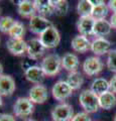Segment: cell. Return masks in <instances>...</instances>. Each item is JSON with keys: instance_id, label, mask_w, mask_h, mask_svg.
I'll return each mask as SVG.
<instances>
[{"instance_id": "6da1fadb", "label": "cell", "mask_w": 116, "mask_h": 121, "mask_svg": "<svg viewBox=\"0 0 116 121\" xmlns=\"http://www.w3.org/2000/svg\"><path fill=\"white\" fill-rule=\"evenodd\" d=\"M40 67L46 76L53 77L59 74L62 68V58L57 54H50L44 56L42 60Z\"/></svg>"}, {"instance_id": "7a4b0ae2", "label": "cell", "mask_w": 116, "mask_h": 121, "mask_svg": "<svg viewBox=\"0 0 116 121\" xmlns=\"http://www.w3.org/2000/svg\"><path fill=\"white\" fill-rule=\"evenodd\" d=\"M79 101L82 108L86 113L97 112L100 107L99 105V96L93 93L91 90H84L79 96Z\"/></svg>"}, {"instance_id": "3957f363", "label": "cell", "mask_w": 116, "mask_h": 121, "mask_svg": "<svg viewBox=\"0 0 116 121\" xmlns=\"http://www.w3.org/2000/svg\"><path fill=\"white\" fill-rule=\"evenodd\" d=\"M34 106L33 103L29 100V98L20 97L15 101L13 105V112L15 116L20 118H26L33 113Z\"/></svg>"}, {"instance_id": "277c9868", "label": "cell", "mask_w": 116, "mask_h": 121, "mask_svg": "<svg viewBox=\"0 0 116 121\" xmlns=\"http://www.w3.org/2000/svg\"><path fill=\"white\" fill-rule=\"evenodd\" d=\"M39 40L46 48H54L59 45L61 41V35L59 30L53 25L39 35Z\"/></svg>"}, {"instance_id": "5b68a950", "label": "cell", "mask_w": 116, "mask_h": 121, "mask_svg": "<svg viewBox=\"0 0 116 121\" xmlns=\"http://www.w3.org/2000/svg\"><path fill=\"white\" fill-rule=\"evenodd\" d=\"M73 116V107L68 103L59 104L52 111V118L54 121H71Z\"/></svg>"}, {"instance_id": "8992f818", "label": "cell", "mask_w": 116, "mask_h": 121, "mask_svg": "<svg viewBox=\"0 0 116 121\" xmlns=\"http://www.w3.org/2000/svg\"><path fill=\"white\" fill-rule=\"evenodd\" d=\"M51 26H53V23L50 20H47L46 17L40 16V15L35 14L29 18V29L35 35H40Z\"/></svg>"}, {"instance_id": "52a82bcc", "label": "cell", "mask_w": 116, "mask_h": 121, "mask_svg": "<svg viewBox=\"0 0 116 121\" xmlns=\"http://www.w3.org/2000/svg\"><path fill=\"white\" fill-rule=\"evenodd\" d=\"M73 93L72 88L68 85L66 81H58L53 86L52 94L53 97L58 101H64L67 98H69Z\"/></svg>"}, {"instance_id": "ba28073f", "label": "cell", "mask_w": 116, "mask_h": 121, "mask_svg": "<svg viewBox=\"0 0 116 121\" xmlns=\"http://www.w3.org/2000/svg\"><path fill=\"white\" fill-rule=\"evenodd\" d=\"M28 98L32 103L43 104L48 98L47 89L42 84L34 85L33 87H31L30 90H29Z\"/></svg>"}, {"instance_id": "9c48e42d", "label": "cell", "mask_w": 116, "mask_h": 121, "mask_svg": "<svg viewBox=\"0 0 116 121\" xmlns=\"http://www.w3.org/2000/svg\"><path fill=\"white\" fill-rule=\"evenodd\" d=\"M83 70L86 75L95 76L103 70V63L98 56H90L85 60L83 64Z\"/></svg>"}, {"instance_id": "30bf717a", "label": "cell", "mask_w": 116, "mask_h": 121, "mask_svg": "<svg viewBox=\"0 0 116 121\" xmlns=\"http://www.w3.org/2000/svg\"><path fill=\"white\" fill-rule=\"evenodd\" d=\"M46 48L43 47L39 39H31L27 41L26 52L31 60H39L44 54Z\"/></svg>"}, {"instance_id": "8fae6325", "label": "cell", "mask_w": 116, "mask_h": 121, "mask_svg": "<svg viewBox=\"0 0 116 121\" xmlns=\"http://www.w3.org/2000/svg\"><path fill=\"white\" fill-rule=\"evenodd\" d=\"M7 50L13 56H22L27 50V43L23 39H9L6 41Z\"/></svg>"}, {"instance_id": "7c38bea8", "label": "cell", "mask_w": 116, "mask_h": 121, "mask_svg": "<svg viewBox=\"0 0 116 121\" xmlns=\"http://www.w3.org/2000/svg\"><path fill=\"white\" fill-rule=\"evenodd\" d=\"M110 48H111V43L108 39H104V37H96L91 43V48L90 50L94 52L97 56L108 54L110 52Z\"/></svg>"}, {"instance_id": "4fadbf2b", "label": "cell", "mask_w": 116, "mask_h": 121, "mask_svg": "<svg viewBox=\"0 0 116 121\" xmlns=\"http://www.w3.org/2000/svg\"><path fill=\"white\" fill-rule=\"evenodd\" d=\"M96 20L92 16H86V17H80V19L77 22V29L82 35L88 36L93 35Z\"/></svg>"}, {"instance_id": "5bb4252c", "label": "cell", "mask_w": 116, "mask_h": 121, "mask_svg": "<svg viewBox=\"0 0 116 121\" xmlns=\"http://www.w3.org/2000/svg\"><path fill=\"white\" fill-rule=\"evenodd\" d=\"M24 75H25V78L26 80L30 83H33V84H40L43 81L46 75H44L43 71L42 69V67H39V66H30L28 67L26 70L24 72Z\"/></svg>"}, {"instance_id": "9a60e30c", "label": "cell", "mask_w": 116, "mask_h": 121, "mask_svg": "<svg viewBox=\"0 0 116 121\" xmlns=\"http://www.w3.org/2000/svg\"><path fill=\"white\" fill-rule=\"evenodd\" d=\"M15 91V81L9 75L0 76V95L11 96Z\"/></svg>"}, {"instance_id": "2e32d148", "label": "cell", "mask_w": 116, "mask_h": 121, "mask_svg": "<svg viewBox=\"0 0 116 121\" xmlns=\"http://www.w3.org/2000/svg\"><path fill=\"white\" fill-rule=\"evenodd\" d=\"M71 45L75 52H80V54H84L91 48V43L88 39V37L82 35L75 36L71 41Z\"/></svg>"}, {"instance_id": "e0dca14e", "label": "cell", "mask_w": 116, "mask_h": 121, "mask_svg": "<svg viewBox=\"0 0 116 121\" xmlns=\"http://www.w3.org/2000/svg\"><path fill=\"white\" fill-rule=\"evenodd\" d=\"M34 5L40 16H50L55 13V2L52 0H35Z\"/></svg>"}, {"instance_id": "ac0fdd59", "label": "cell", "mask_w": 116, "mask_h": 121, "mask_svg": "<svg viewBox=\"0 0 116 121\" xmlns=\"http://www.w3.org/2000/svg\"><path fill=\"white\" fill-rule=\"evenodd\" d=\"M17 11L20 16L22 17H32L34 13L36 12L34 1H29V0H22V1L18 2L17 5Z\"/></svg>"}, {"instance_id": "d6986e66", "label": "cell", "mask_w": 116, "mask_h": 121, "mask_svg": "<svg viewBox=\"0 0 116 121\" xmlns=\"http://www.w3.org/2000/svg\"><path fill=\"white\" fill-rule=\"evenodd\" d=\"M79 67V59L76 55L72 52H67L62 58V68L66 71L70 72H77V69Z\"/></svg>"}, {"instance_id": "ffe728a7", "label": "cell", "mask_w": 116, "mask_h": 121, "mask_svg": "<svg viewBox=\"0 0 116 121\" xmlns=\"http://www.w3.org/2000/svg\"><path fill=\"white\" fill-rule=\"evenodd\" d=\"M111 28L112 26L110 24V21H107L106 19L96 20L94 25V30H93V35L98 37H104L111 32Z\"/></svg>"}, {"instance_id": "44dd1931", "label": "cell", "mask_w": 116, "mask_h": 121, "mask_svg": "<svg viewBox=\"0 0 116 121\" xmlns=\"http://www.w3.org/2000/svg\"><path fill=\"white\" fill-rule=\"evenodd\" d=\"M110 90V85L106 79L103 78H97L91 84V91L95 93L97 96H100L104 93L109 92Z\"/></svg>"}, {"instance_id": "7402d4cb", "label": "cell", "mask_w": 116, "mask_h": 121, "mask_svg": "<svg viewBox=\"0 0 116 121\" xmlns=\"http://www.w3.org/2000/svg\"><path fill=\"white\" fill-rule=\"evenodd\" d=\"M99 105L104 110H110L116 105V97L111 91L99 96Z\"/></svg>"}, {"instance_id": "603a6c76", "label": "cell", "mask_w": 116, "mask_h": 121, "mask_svg": "<svg viewBox=\"0 0 116 121\" xmlns=\"http://www.w3.org/2000/svg\"><path fill=\"white\" fill-rule=\"evenodd\" d=\"M67 83L68 85L72 88V90H79L82 85L84 83V78L82 76L81 73L79 72H72L68 75V78H67Z\"/></svg>"}, {"instance_id": "cb8c5ba5", "label": "cell", "mask_w": 116, "mask_h": 121, "mask_svg": "<svg viewBox=\"0 0 116 121\" xmlns=\"http://www.w3.org/2000/svg\"><path fill=\"white\" fill-rule=\"evenodd\" d=\"M93 8H94V5L92 4L91 0H81V1L78 3L77 12L79 13L81 17L92 16Z\"/></svg>"}, {"instance_id": "d4e9b609", "label": "cell", "mask_w": 116, "mask_h": 121, "mask_svg": "<svg viewBox=\"0 0 116 121\" xmlns=\"http://www.w3.org/2000/svg\"><path fill=\"white\" fill-rule=\"evenodd\" d=\"M109 12V7L105 2L101 3V4L94 6L92 12V17L95 20H100V19H105V17L108 15Z\"/></svg>"}, {"instance_id": "484cf974", "label": "cell", "mask_w": 116, "mask_h": 121, "mask_svg": "<svg viewBox=\"0 0 116 121\" xmlns=\"http://www.w3.org/2000/svg\"><path fill=\"white\" fill-rule=\"evenodd\" d=\"M25 33V28L22 22L15 21L13 26L9 30L8 35L9 39H23V35Z\"/></svg>"}, {"instance_id": "4316f807", "label": "cell", "mask_w": 116, "mask_h": 121, "mask_svg": "<svg viewBox=\"0 0 116 121\" xmlns=\"http://www.w3.org/2000/svg\"><path fill=\"white\" fill-rule=\"evenodd\" d=\"M55 2V13L59 16L66 15L69 10V3L66 0H57Z\"/></svg>"}, {"instance_id": "83f0119b", "label": "cell", "mask_w": 116, "mask_h": 121, "mask_svg": "<svg viewBox=\"0 0 116 121\" xmlns=\"http://www.w3.org/2000/svg\"><path fill=\"white\" fill-rule=\"evenodd\" d=\"M15 20L10 16H3L0 17V31L3 33H8L11 27L13 26Z\"/></svg>"}, {"instance_id": "f1b7e54d", "label": "cell", "mask_w": 116, "mask_h": 121, "mask_svg": "<svg viewBox=\"0 0 116 121\" xmlns=\"http://www.w3.org/2000/svg\"><path fill=\"white\" fill-rule=\"evenodd\" d=\"M107 67L111 72L116 73V50H112L108 52Z\"/></svg>"}, {"instance_id": "f546056e", "label": "cell", "mask_w": 116, "mask_h": 121, "mask_svg": "<svg viewBox=\"0 0 116 121\" xmlns=\"http://www.w3.org/2000/svg\"><path fill=\"white\" fill-rule=\"evenodd\" d=\"M71 121H91V118L88 115V113L80 112V113H77L76 115H74Z\"/></svg>"}, {"instance_id": "4dcf8cb0", "label": "cell", "mask_w": 116, "mask_h": 121, "mask_svg": "<svg viewBox=\"0 0 116 121\" xmlns=\"http://www.w3.org/2000/svg\"><path fill=\"white\" fill-rule=\"evenodd\" d=\"M0 121H15V118L11 114H1L0 115Z\"/></svg>"}, {"instance_id": "1f68e13d", "label": "cell", "mask_w": 116, "mask_h": 121, "mask_svg": "<svg viewBox=\"0 0 116 121\" xmlns=\"http://www.w3.org/2000/svg\"><path fill=\"white\" fill-rule=\"evenodd\" d=\"M109 85H110V91L112 93H116V75L114 77H112V79L109 81Z\"/></svg>"}, {"instance_id": "d6a6232c", "label": "cell", "mask_w": 116, "mask_h": 121, "mask_svg": "<svg viewBox=\"0 0 116 121\" xmlns=\"http://www.w3.org/2000/svg\"><path fill=\"white\" fill-rule=\"evenodd\" d=\"M108 7L109 9H111L114 13H116V0H110L108 2Z\"/></svg>"}, {"instance_id": "836d02e7", "label": "cell", "mask_w": 116, "mask_h": 121, "mask_svg": "<svg viewBox=\"0 0 116 121\" xmlns=\"http://www.w3.org/2000/svg\"><path fill=\"white\" fill-rule=\"evenodd\" d=\"M110 24L112 26V28H115L116 29V13L112 14V16L110 18Z\"/></svg>"}, {"instance_id": "e575fe53", "label": "cell", "mask_w": 116, "mask_h": 121, "mask_svg": "<svg viewBox=\"0 0 116 121\" xmlns=\"http://www.w3.org/2000/svg\"><path fill=\"white\" fill-rule=\"evenodd\" d=\"M2 73H3V66L1 65V63H0V76L3 75Z\"/></svg>"}, {"instance_id": "d590c367", "label": "cell", "mask_w": 116, "mask_h": 121, "mask_svg": "<svg viewBox=\"0 0 116 121\" xmlns=\"http://www.w3.org/2000/svg\"><path fill=\"white\" fill-rule=\"evenodd\" d=\"M2 105H3V102H2V96L0 95V109L2 108Z\"/></svg>"}, {"instance_id": "8d00e7d4", "label": "cell", "mask_w": 116, "mask_h": 121, "mask_svg": "<svg viewBox=\"0 0 116 121\" xmlns=\"http://www.w3.org/2000/svg\"><path fill=\"white\" fill-rule=\"evenodd\" d=\"M26 121H34V120H32V119H28V120H26Z\"/></svg>"}, {"instance_id": "74e56055", "label": "cell", "mask_w": 116, "mask_h": 121, "mask_svg": "<svg viewBox=\"0 0 116 121\" xmlns=\"http://www.w3.org/2000/svg\"><path fill=\"white\" fill-rule=\"evenodd\" d=\"M114 121H116V115H115V117H114Z\"/></svg>"}, {"instance_id": "f35d334b", "label": "cell", "mask_w": 116, "mask_h": 121, "mask_svg": "<svg viewBox=\"0 0 116 121\" xmlns=\"http://www.w3.org/2000/svg\"><path fill=\"white\" fill-rule=\"evenodd\" d=\"M0 14H1V10H0Z\"/></svg>"}, {"instance_id": "ab89813d", "label": "cell", "mask_w": 116, "mask_h": 121, "mask_svg": "<svg viewBox=\"0 0 116 121\" xmlns=\"http://www.w3.org/2000/svg\"><path fill=\"white\" fill-rule=\"evenodd\" d=\"M0 41H1V39H0Z\"/></svg>"}]
</instances>
